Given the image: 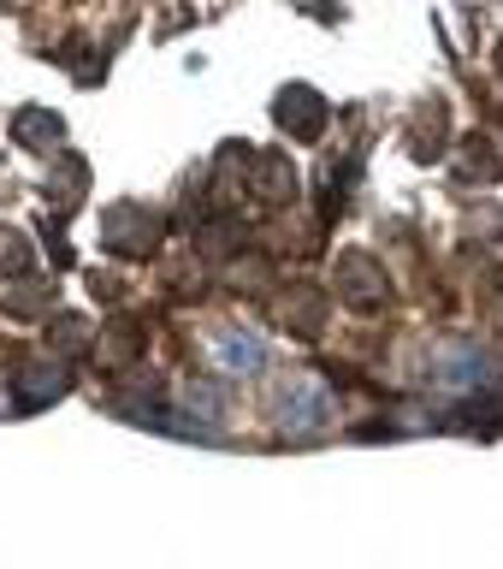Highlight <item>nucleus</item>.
Returning a JSON list of instances; mask_svg holds the SVG:
<instances>
[{
    "instance_id": "nucleus-1",
    "label": "nucleus",
    "mask_w": 503,
    "mask_h": 569,
    "mask_svg": "<svg viewBox=\"0 0 503 569\" xmlns=\"http://www.w3.org/2000/svg\"><path fill=\"white\" fill-rule=\"evenodd\" d=\"M326 409H332V398L320 380H291L279 391V427L284 433H320V427H326Z\"/></svg>"
},
{
    "instance_id": "nucleus-2",
    "label": "nucleus",
    "mask_w": 503,
    "mask_h": 569,
    "mask_svg": "<svg viewBox=\"0 0 503 569\" xmlns=\"http://www.w3.org/2000/svg\"><path fill=\"white\" fill-rule=\"evenodd\" d=\"M213 356H220V368H225V373H255V368L266 362V345H261L255 332H225Z\"/></svg>"
},
{
    "instance_id": "nucleus-3",
    "label": "nucleus",
    "mask_w": 503,
    "mask_h": 569,
    "mask_svg": "<svg viewBox=\"0 0 503 569\" xmlns=\"http://www.w3.org/2000/svg\"><path fill=\"white\" fill-rule=\"evenodd\" d=\"M439 373H451V386H474L486 368H480V356H474V350H451V356L439 362Z\"/></svg>"
},
{
    "instance_id": "nucleus-4",
    "label": "nucleus",
    "mask_w": 503,
    "mask_h": 569,
    "mask_svg": "<svg viewBox=\"0 0 503 569\" xmlns=\"http://www.w3.org/2000/svg\"><path fill=\"white\" fill-rule=\"evenodd\" d=\"M184 398H190V409H202V416L213 421V416H220V398H213V391H202V386H190L184 391Z\"/></svg>"
}]
</instances>
